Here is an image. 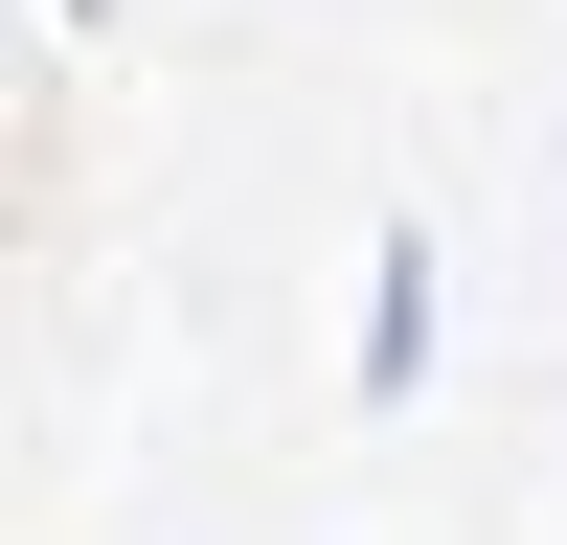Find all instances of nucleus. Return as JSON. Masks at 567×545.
Wrapping results in <instances>:
<instances>
[{
  "label": "nucleus",
  "mask_w": 567,
  "mask_h": 545,
  "mask_svg": "<svg viewBox=\"0 0 567 545\" xmlns=\"http://www.w3.org/2000/svg\"><path fill=\"white\" fill-rule=\"evenodd\" d=\"M363 387H386V409L432 387V250H386V296H363Z\"/></svg>",
  "instance_id": "f257e3e1"
}]
</instances>
